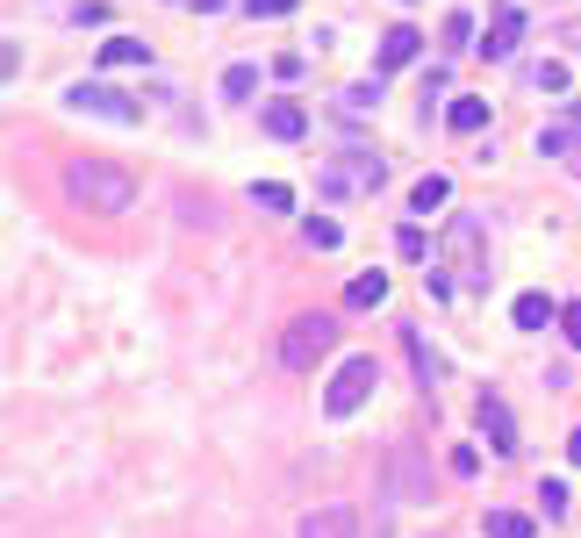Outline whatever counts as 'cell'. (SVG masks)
Segmentation results:
<instances>
[{
  "label": "cell",
  "mask_w": 581,
  "mask_h": 538,
  "mask_svg": "<svg viewBox=\"0 0 581 538\" xmlns=\"http://www.w3.org/2000/svg\"><path fill=\"white\" fill-rule=\"evenodd\" d=\"M65 194L80 209H94V215H122V209H136V173L115 165V159H72L65 165Z\"/></svg>",
  "instance_id": "6da1fadb"
},
{
  "label": "cell",
  "mask_w": 581,
  "mask_h": 538,
  "mask_svg": "<svg viewBox=\"0 0 581 538\" xmlns=\"http://www.w3.org/2000/svg\"><path fill=\"white\" fill-rule=\"evenodd\" d=\"M380 180H388V159H374V151L351 144L316 173V194H324V202H351V194H380Z\"/></svg>",
  "instance_id": "7a4b0ae2"
},
{
  "label": "cell",
  "mask_w": 581,
  "mask_h": 538,
  "mask_svg": "<svg viewBox=\"0 0 581 538\" xmlns=\"http://www.w3.org/2000/svg\"><path fill=\"white\" fill-rule=\"evenodd\" d=\"M330 345H338V323H330V316L281 323V366H287V374H316V359H330Z\"/></svg>",
  "instance_id": "3957f363"
},
{
  "label": "cell",
  "mask_w": 581,
  "mask_h": 538,
  "mask_svg": "<svg viewBox=\"0 0 581 538\" xmlns=\"http://www.w3.org/2000/svg\"><path fill=\"white\" fill-rule=\"evenodd\" d=\"M65 108H72V115H94V122H115V130H136V122H144V101L122 94V87H109V80H80L65 94Z\"/></svg>",
  "instance_id": "277c9868"
},
{
  "label": "cell",
  "mask_w": 581,
  "mask_h": 538,
  "mask_svg": "<svg viewBox=\"0 0 581 538\" xmlns=\"http://www.w3.org/2000/svg\"><path fill=\"white\" fill-rule=\"evenodd\" d=\"M374 380H380V366L366 359V352H351V359L338 366V374H330V388H324V417H359L366 409V395H374Z\"/></svg>",
  "instance_id": "5b68a950"
},
{
  "label": "cell",
  "mask_w": 581,
  "mask_h": 538,
  "mask_svg": "<svg viewBox=\"0 0 581 538\" xmlns=\"http://www.w3.org/2000/svg\"><path fill=\"white\" fill-rule=\"evenodd\" d=\"M388 496L395 503H431V459L417 453V445H388Z\"/></svg>",
  "instance_id": "8992f818"
},
{
  "label": "cell",
  "mask_w": 581,
  "mask_h": 538,
  "mask_svg": "<svg viewBox=\"0 0 581 538\" xmlns=\"http://www.w3.org/2000/svg\"><path fill=\"white\" fill-rule=\"evenodd\" d=\"M446 258H452V266H460V273H488V230H481V215H452V223H446Z\"/></svg>",
  "instance_id": "52a82bcc"
},
{
  "label": "cell",
  "mask_w": 581,
  "mask_h": 538,
  "mask_svg": "<svg viewBox=\"0 0 581 538\" xmlns=\"http://www.w3.org/2000/svg\"><path fill=\"white\" fill-rule=\"evenodd\" d=\"M517 43H524V8H510V0H502V8L488 14V37H481V51L502 65V58H517Z\"/></svg>",
  "instance_id": "ba28073f"
},
{
  "label": "cell",
  "mask_w": 581,
  "mask_h": 538,
  "mask_svg": "<svg viewBox=\"0 0 581 538\" xmlns=\"http://www.w3.org/2000/svg\"><path fill=\"white\" fill-rule=\"evenodd\" d=\"M473 424H481V438L496 445V453H517V417H510L502 395H481V403H473Z\"/></svg>",
  "instance_id": "9c48e42d"
},
{
  "label": "cell",
  "mask_w": 581,
  "mask_h": 538,
  "mask_svg": "<svg viewBox=\"0 0 581 538\" xmlns=\"http://www.w3.org/2000/svg\"><path fill=\"white\" fill-rule=\"evenodd\" d=\"M295 538H359V510H345V503H324V510H309L295 525Z\"/></svg>",
  "instance_id": "30bf717a"
},
{
  "label": "cell",
  "mask_w": 581,
  "mask_h": 538,
  "mask_svg": "<svg viewBox=\"0 0 581 538\" xmlns=\"http://www.w3.org/2000/svg\"><path fill=\"white\" fill-rule=\"evenodd\" d=\"M417 51H424V37H417L409 22L380 29V72H402V65H417Z\"/></svg>",
  "instance_id": "8fae6325"
},
{
  "label": "cell",
  "mask_w": 581,
  "mask_h": 538,
  "mask_svg": "<svg viewBox=\"0 0 581 538\" xmlns=\"http://www.w3.org/2000/svg\"><path fill=\"white\" fill-rule=\"evenodd\" d=\"M539 151H546V159H574V151H581V115L539 122Z\"/></svg>",
  "instance_id": "7c38bea8"
},
{
  "label": "cell",
  "mask_w": 581,
  "mask_h": 538,
  "mask_svg": "<svg viewBox=\"0 0 581 538\" xmlns=\"http://www.w3.org/2000/svg\"><path fill=\"white\" fill-rule=\"evenodd\" d=\"M258 122H266V136H281V144H302V136H309V115H302L295 101H273Z\"/></svg>",
  "instance_id": "4fadbf2b"
},
{
  "label": "cell",
  "mask_w": 581,
  "mask_h": 538,
  "mask_svg": "<svg viewBox=\"0 0 581 538\" xmlns=\"http://www.w3.org/2000/svg\"><path fill=\"white\" fill-rule=\"evenodd\" d=\"M510 316H517V331H546V323H560V302H546L539 287H524V295L510 302Z\"/></svg>",
  "instance_id": "5bb4252c"
},
{
  "label": "cell",
  "mask_w": 581,
  "mask_h": 538,
  "mask_svg": "<svg viewBox=\"0 0 581 538\" xmlns=\"http://www.w3.org/2000/svg\"><path fill=\"white\" fill-rule=\"evenodd\" d=\"M446 130H452V136H473V130H488V101H481V94H460V101L446 108Z\"/></svg>",
  "instance_id": "9a60e30c"
},
{
  "label": "cell",
  "mask_w": 581,
  "mask_h": 538,
  "mask_svg": "<svg viewBox=\"0 0 581 538\" xmlns=\"http://www.w3.org/2000/svg\"><path fill=\"white\" fill-rule=\"evenodd\" d=\"M101 65H151V43L144 37H109L101 43Z\"/></svg>",
  "instance_id": "2e32d148"
},
{
  "label": "cell",
  "mask_w": 581,
  "mask_h": 538,
  "mask_svg": "<svg viewBox=\"0 0 581 538\" xmlns=\"http://www.w3.org/2000/svg\"><path fill=\"white\" fill-rule=\"evenodd\" d=\"M402 352H409V366H417V380H424V388H431V380H438V374H446V359H438V352H431V345H424V337H417V331H402Z\"/></svg>",
  "instance_id": "e0dca14e"
},
{
  "label": "cell",
  "mask_w": 581,
  "mask_h": 538,
  "mask_svg": "<svg viewBox=\"0 0 581 538\" xmlns=\"http://www.w3.org/2000/svg\"><path fill=\"white\" fill-rule=\"evenodd\" d=\"M446 194H452V180H446V173H424L417 187H409V209L431 215V209H446Z\"/></svg>",
  "instance_id": "ac0fdd59"
},
{
  "label": "cell",
  "mask_w": 581,
  "mask_h": 538,
  "mask_svg": "<svg viewBox=\"0 0 581 538\" xmlns=\"http://www.w3.org/2000/svg\"><path fill=\"white\" fill-rule=\"evenodd\" d=\"M345 302L351 309H380V302H388V273H359V281L345 287Z\"/></svg>",
  "instance_id": "d6986e66"
},
{
  "label": "cell",
  "mask_w": 581,
  "mask_h": 538,
  "mask_svg": "<svg viewBox=\"0 0 581 538\" xmlns=\"http://www.w3.org/2000/svg\"><path fill=\"white\" fill-rule=\"evenodd\" d=\"M302 237H309V252H338V244H345V223H338V215H309V223H302Z\"/></svg>",
  "instance_id": "ffe728a7"
},
{
  "label": "cell",
  "mask_w": 581,
  "mask_h": 538,
  "mask_svg": "<svg viewBox=\"0 0 581 538\" xmlns=\"http://www.w3.org/2000/svg\"><path fill=\"white\" fill-rule=\"evenodd\" d=\"M481 531H488V538H531V517H524V510H488Z\"/></svg>",
  "instance_id": "44dd1931"
},
{
  "label": "cell",
  "mask_w": 581,
  "mask_h": 538,
  "mask_svg": "<svg viewBox=\"0 0 581 538\" xmlns=\"http://www.w3.org/2000/svg\"><path fill=\"white\" fill-rule=\"evenodd\" d=\"M252 202L266 209V215H287V209H295V187H287V180H258V187H252Z\"/></svg>",
  "instance_id": "7402d4cb"
},
{
  "label": "cell",
  "mask_w": 581,
  "mask_h": 538,
  "mask_svg": "<svg viewBox=\"0 0 581 538\" xmlns=\"http://www.w3.org/2000/svg\"><path fill=\"white\" fill-rule=\"evenodd\" d=\"M531 87H539V94H568V65H560V58L531 65Z\"/></svg>",
  "instance_id": "603a6c76"
},
{
  "label": "cell",
  "mask_w": 581,
  "mask_h": 538,
  "mask_svg": "<svg viewBox=\"0 0 581 538\" xmlns=\"http://www.w3.org/2000/svg\"><path fill=\"white\" fill-rule=\"evenodd\" d=\"M366 108H380V72L359 80V87H345V115H366Z\"/></svg>",
  "instance_id": "cb8c5ba5"
},
{
  "label": "cell",
  "mask_w": 581,
  "mask_h": 538,
  "mask_svg": "<svg viewBox=\"0 0 581 538\" xmlns=\"http://www.w3.org/2000/svg\"><path fill=\"white\" fill-rule=\"evenodd\" d=\"M539 510H546V525H560L568 517V481H539Z\"/></svg>",
  "instance_id": "d4e9b609"
},
{
  "label": "cell",
  "mask_w": 581,
  "mask_h": 538,
  "mask_svg": "<svg viewBox=\"0 0 581 538\" xmlns=\"http://www.w3.org/2000/svg\"><path fill=\"white\" fill-rule=\"evenodd\" d=\"M438 43H446V51H467V43H473V14L452 8V14H446V37H438Z\"/></svg>",
  "instance_id": "484cf974"
},
{
  "label": "cell",
  "mask_w": 581,
  "mask_h": 538,
  "mask_svg": "<svg viewBox=\"0 0 581 538\" xmlns=\"http://www.w3.org/2000/svg\"><path fill=\"white\" fill-rule=\"evenodd\" d=\"M252 87H258V65H231L223 72V94L231 101H252Z\"/></svg>",
  "instance_id": "4316f807"
},
{
  "label": "cell",
  "mask_w": 581,
  "mask_h": 538,
  "mask_svg": "<svg viewBox=\"0 0 581 538\" xmlns=\"http://www.w3.org/2000/svg\"><path fill=\"white\" fill-rule=\"evenodd\" d=\"M446 467L460 474V481H473V474H481V453H473V445H452V453H446Z\"/></svg>",
  "instance_id": "83f0119b"
},
{
  "label": "cell",
  "mask_w": 581,
  "mask_h": 538,
  "mask_svg": "<svg viewBox=\"0 0 581 538\" xmlns=\"http://www.w3.org/2000/svg\"><path fill=\"white\" fill-rule=\"evenodd\" d=\"M244 14L252 22H281V14H295V0H244Z\"/></svg>",
  "instance_id": "f1b7e54d"
},
{
  "label": "cell",
  "mask_w": 581,
  "mask_h": 538,
  "mask_svg": "<svg viewBox=\"0 0 581 538\" xmlns=\"http://www.w3.org/2000/svg\"><path fill=\"white\" fill-rule=\"evenodd\" d=\"M395 252H402V258H424L431 244H424V230H417V223H402V230H395Z\"/></svg>",
  "instance_id": "f546056e"
},
{
  "label": "cell",
  "mask_w": 581,
  "mask_h": 538,
  "mask_svg": "<svg viewBox=\"0 0 581 538\" xmlns=\"http://www.w3.org/2000/svg\"><path fill=\"white\" fill-rule=\"evenodd\" d=\"M560 337L581 352V302H560Z\"/></svg>",
  "instance_id": "4dcf8cb0"
},
{
  "label": "cell",
  "mask_w": 581,
  "mask_h": 538,
  "mask_svg": "<svg viewBox=\"0 0 581 538\" xmlns=\"http://www.w3.org/2000/svg\"><path fill=\"white\" fill-rule=\"evenodd\" d=\"M568 459H574V467H581V430H568Z\"/></svg>",
  "instance_id": "1f68e13d"
},
{
  "label": "cell",
  "mask_w": 581,
  "mask_h": 538,
  "mask_svg": "<svg viewBox=\"0 0 581 538\" xmlns=\"http://www.w3.org/2000/svg\"><path fill=\"white\" fill-rule=\"evenodd\" d=\"M402 8H417V0H402Z\"/></svg>",
  "instance_id": "d6a6232c"
}]
</instances>
